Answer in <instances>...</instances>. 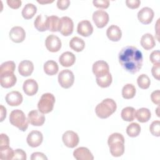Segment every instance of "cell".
Returning <instances> with one entry per match:
<instances>
[{
    "label": "cell",
    "instance_id": "obj_45",
    "mask_svg": "<svg viewBox=\"0 0 160 160\" xmlns=\"http://www.w3.org/2000/svg\"><path fill=\"white\" fill-rule=\"evenodd\" d=\"M151 72L153 77L157 80H159L160 76V64H154L151 69Z\"/></svg>",
    "mask_w": 160,
    "mask_h": 160
},
{
    "label": "cell",
    "instance_id": "obj_12",
    "mask_svg": "<svg viewBox=\"0 0 160 160\" xmlns=\"http://www.w3.org/2000/svg\"><path fill=\"white\" fill-rule=\"evenodd\" d=\"M109 65L104 61H98L92 65V72L96 78L102 77L109 73Z\"/></svg>",
    "mask_w": 160,
    "mask_h": 160
},
{
    "label": "cell",
    "instance_id": "obj_29",
    "mask_svg": "<svg viewBox=\"0 0 160 160\" xmlns=\"http://www.w3.org/2000/svg\"><path fill=\"white\" fill-rule=\"evenodd\" d=\"M60 19L57 16H48L47 18V28L51 32H57L59 30Z\"/></svg>",
    "mask_w": 160,
    "mask_h": 160
},
{
    "label": "cell",
    "instance_id": "obj_5",
    "mask_svg": "<svg viewBox=\"0 0 160 160\" xmlns=\"http://www.w3.org/2000/svg\"><path fill=\"white\" fill-rule=\"evenodd\" d=\"M55 103V97L51 93L43 94L38 104V110L43 113L48 114L52 111Z\"/></svg>",
    "mask_w": 160,
    "mask_h": 160
},
{
    "label": "cell",
    "instance_id": "obj_39",
    "mask_svg": "<svg viewBox=\"0 0 160 160\" xmlns=\"http://www.w3.org/2000/svg\"><path fill=\"white\" fill-rule=\"evenodd\" d=\"M149 59L154 64H160V51L159 50L152 51L150 54Z\"/></svg>",
    "mask_w": 160,
    "mask_h": 160
},
{
    "label": "cell",
    "instance_id": "obj_26",
    "mask_svg": "<svg viewBox=\"0 0 160 160\" xmlns=\"http://www.w3.org/2000/svg\"><path fill=\"white\" fill-rule=\"evenodd\" d=\"M151 117V113L149 109L145 108H142L137 110L135 114V118L140 122H148Z\"/></svg>",
    "mask_w": 160,
    "mask_h": 160
},
{
    "label": "cell",
    "instance_id": "obj_31",
    "mask_svg": "<svg viewBox=\"0 0 160 160\" xmlns=\"http://www.w3.org/2000/svg\"><path fill=\"white\" fill-rule=\"evenodd\" d=\"M135 114H136V111L135 109L132 107H126L122 109L121 116V118L126 121H132L135 118Z\"/></svg>",
    "mask_w": 160,
    "mask_h": 160
},
{
    "label": "cell",
    "instance_id": "obj_9",
    "mask_svg": "<svg viewBox=\"0 0 160 160\" xmlns=\"http://www.w3.org/2000/svg\"><path fill=\"white\" fill-rule=\"evenodd\" d=\"M45 46L49 51L56 52L60 50L62 43L58 36L54 34H51L46 38L45 40Z\"/></svg>",
    "mask_w": 160,
    "mask_h": 160
},
{
    "label": "cell",
    "instance_id": "obj_22",
    "mask_svg": "<svg viewBox=\"0 0 160 160\" xmlns=\"http://www.w3.org/2000/svg\"><path fill=\"white\" fill-rule=\"evenodd\" d=\"M59 61L63 67H70L76 61L75 55L69 51H66L61 54L59 58Z\"/></svg>",
    "mask_w": 160,
    "mask_h": 160
},
{
    "label": "cell",
    "instance_id": "obj_34",
    "mask_svg": "<svg viewBox=\"0 0 160 160\" xmlns=\"http://www.w3.org/2000/svg\"><path fill=\"white\" fill-rule=\"evenodd\" d=\"M141 132V126L136 122H132L126 128L127 134L131 138L137 137Z\"/></svg>",
    "mask_w": 160,
    "mask_h": 160
},
{
    "label": "cell",
    "instance_id": "obj_16",
    "mask_svg": "<svg viewBox=\"0 0 160 160\" xmlns=\"http://www.w3.org/2000/svg\"><path fill=\"white\" fill-rule=\"evenodd\" d=\"M17 78L14 72H7L0 74V83L2 88H9L15 85Z\"/></svg>",
    "mask_w": 160,
    "mask_h": 160
},
{
    "label": "cell",
    "instance_id": "obj_18",
    "mask_svg": "<svg viewBox=\"0 0 160 160\" xmlns=\"http://www.w3.org/2000/svg\"><path fill=\"white\" fill-rule=\"evenodd\" d=\"M73 156L77 160H93L94 156L91 152L85 147H79L73 152Z\"/></svg>",
    "mask_w": 160,
    "mask_h": 160
},
{
    "label": "cell",
    "instance_id": "obj_24",
    "mask_svg": "<svg viewBox=\"0 0 160 160\" xmlns=\"http://www.w3.org/2000/svg\"><path fill=\"white\" fill-rule=\"evenodd\" d=\"M141 45L146 50L152 49L156 45V42L153 36L149 33L144 34L141 39Z\"/></svg>",
    "mask_w": 160,
    "mask_h": 160
},
{
    "label": "cell",
    "instance_id": "obj_50",
    "mask_svg": "<svg viewBox=\"0 0 160 160\" xmlns=\"http://www.w3.org/2000/svg\"><path fill=\"white\" fill-rule=\"evenodd\" d=\"M53 1H38V2L40 4H47V3H51Z\"/></svg>",
    "mask_w": 160,
    "mask_h": 160
},
{
    "label": "cell",
    "instance_id": "obj_47",
    "mask_svg": "<svg viewBox=\"0 0 160 160\" xmlns=\"http://www.w3.org/2000/svg\"><path fill=\"white\" fill-rule=\"evenodd\" d=\"M31 160H47L48 158L47 157L45 156L44 154L40 152H33L31 154Z\"/></svg>",
    "mask_w": 160,
    "mask_h": 160
},
{
    "label": "cell",
    "instance_id": "obj_38",
    "mask_svg": "<svg viewBox=\"0 0 160 160\" xmlns=\"http://www.w3.org/2000/svg\"><path fill=\"white\" fill-rule=\"evenodd\" d=\"M149 131L153 136L159 137L160 136V121H154L149 126Z\"/></svg>",
    "mask_w": 160,
    "mask_h": 160
},
{
    "label": "cell",
    "instance_id": "obj_10",
    "mask_svg": "<svg viewBox=\"0 0 160 160\" xmlns=\"http://www.w3.org/2000/svg\"><path fill=\"white\" fill-rule=\"evenodd\" d=\"M64 145L70 148H75L79 143V136L78 134L72 131H66L62 137Z\"/></svg>",
    "mask_w": 160,
    "mask_h": 160
},
{
    "label": "cell",
    "instance_id": "obj_11",
    "mask_svg": "<svg viewBox=\"0 0 160 160\" xmlns=\"http://www.w3.org/2000/svg\"><path fill=\"white\" fill-rule=\"evenodd\" d=\"M28 120L32 126H41L44 123L45 116L38 110H32L28 113Z\"/></svg>",
    "mask_w": 160,
    "mask_h": 160
},
{
    "label": "cell",
    "instance_id": "obj_20",
    "mask_svg": "<svg viewBox=\"0 0 160 160\" xmlns=\"http://www.w3.org/2000/svg\"><path fill=\"white\" fill-rule=\"evenodd\" d=\"M22 89L26 94L31 96L37 93L38 84L34 79H28L24 82Z\"/></svg>",
    "mask_w": 160,
    "mask_h": 160
},
{
    "label": "cell",
    "instance_id": "obj_19",
    "mask_svg": "<svg viewBox=\"0 0 160 160\" xmlns=\"http://www.w3.org/2000/svg\"><path fill=\"white\" fill-rule=\"evenodd\" d=\"M22 94L16 91H11L6 96V101L11 106H18L22 102Z\"/></svg>",
    "mask_w": 160,
    "mask_h": 160
},
{
    "label": "cell",
    "instance_id": "obj_17",
    "mask_svg": "<svg viewBox=\"0 0 160 160\" xmlns=\"http://www.w3.org/2000/svg\"><path fill=\"white\" fill-rule=\"evenodd\" d=\"M77 32L82 36L88 37L92 34L93 32V27L89 21L83 20L78 23Z\"/></svg>",
    "mask_w": 160,
    "mask_h": 160
},
{
    "label": "cell",
    "instance_id": "obj_7",
    "mask_svg": "<svg viewBox=\"0 0 160 160\" xmlns=\"http://www.w3.org/2000/svg\"><path fill=\"white\" fill-rule=\"evenodd\" d=\"M73 29L74 23L70 18L63 16L60 19L58 31H59L63 36H68L71 35L73 32Z\"/></svg>",
    "mask_w": 160,
    "mask_h": 160
},
{
    "label": "cell",
    "instance_id": "obj_35",
    "mask_svg": "<svg viewBox=\"0 0 160 160\" xmlns=\"http://www.w3.org/2000/svg\"><path fill=\"white\" fill-rule=\"evenodd\" d=\"M96 83L101 88H104L109 87L111 84L112 83V78L111 73H108L106 75L100 77V78H96Z\"/></svg>",
    "mask_w": 160,
    "mask_h": 160
},
{
    "label": "cell",
    "instance_id": "obj_33",
    "mask_svg": "<svg viewBox=\"0 0 160 160\" xmlns=\"http://www.w3.org/2000/svg\"><path fill=\"white\" fill-rule=\"evenodd\" d=\"M14 151L9 146H0V159L2 160L12 159Z\"/></svg>",
    "mask_w": 160,
    "mask_h": 160
},
{
    "label": "cell",
    "instance_id": "obj_23",
    "mask_svg": "<svg viewBox=\"0 0 160 160\" xmlns=\"http://www.w3.org/2000/svg\"><path fill=\"white\" fill-rule=\"evenodd\" d=\"M106 35L109 40L114 42H117L121 39L122 32L121 29L118 26L111 25L108 28L106 31Z\"/></svg>",
    "mask_w": 160,
    "mask_h": 160
},
{
    "label": "cell",
    "instance_id": "obj_32",
    "mask_svg": "<svg viewBox=\"0 0 160 160\" xmlns=\"http://www.w3.org/2000/svg\"><path fill=\"white\" fill-rule=\"evenodd\" d=\"M136 88L132 84H126L122 89V96L126 99L133 98L136 94Z\"/></svg>",
    "mask_w": 160,
    "mask_h": 160
},
{
    "label": "cell",
    "instance_id": "obj_3",
    "mask_svg": "<svg viewBox=\"0 0 160 160\" xmlns=\"http://www.w3.org/2000/svg\"><path fill=\"white\" fill-rule=\"evenodd\" d=\"M116 102L112 99L106 98L96 106L95 112L99 118L106 119L112 115L116 111Z\"/></svg>",
    "mask_w": 160,
    "mask_h": 160
},
{
    "label": "cell",
    "instance_id": "obj_14",
    "mask_svg": "<svg viewBox=\"0 0 160 160\" xmlns=\"http://www.w3.org/2000/svg\"><path fill=\"white\" fill-rule=\"evenodd\" d=\"M42 134L39 131H32L28 135L26 141L28 145L32 148L38 147L42 142Z\"/></svg>",
    "mask_w": 160,
    "mask_h": 160
},
{
    "label": "cell",
    "instance_id": "obj_1",
    "mask_svg": "<svg viewBox=\"0 0 160 160\" xmlns=\"http://www.w3.org/2000/svg\"><path fill=\"white\" fill-rule=\"evenodd\" d=\"M118 59L122 68L132 74L138 72L142 66V52L132 46L122 48L119 53Z\"/></svg>",
    "mask_w": 160,
    "mask_h": 160
},
{
    "label": "cell",
    "instance_id": "obj_51",
    "mask_svg": "<svg viewBox=\"0 0 160 160\" xmlns=\"http://www.w3.org/2000/svg\"><path fill=\"white\" fill-rule=\"evenodd\" d=\"M158 110H159V107L156 109V111H157V115H158V116L159 117V113H158Z\"/></svg>",
    "mask_w": 160,
    "mask_h": 160
},
{
    "label": "cell",
    "instance_id": "obj_42",
    "mask_svg": "<svg viewBox=\"0 0 160 160\" xmlns=\"http://www.w3.org/2000/svg\"><path fill=\"white\" fill-rule=\"evenodd\" d=\"M151 99L153 103L159 105L160 103V91L159 90H156L153 91L151 94Z\"/></svg>",
    "mask_w": 160,
    "mask_h": 160
},
{
    "label": "cell",
    "instance_id": "obj_4",
    "mask_svg": "<svg viewBox=\"0 0 160 160\" xmlns=\"http://www.w3.org/2000/svg\"><path fill=\"white\" fill-rule=\"evenodd\" d=\"M9 122L22 131H25L28 128L29 121L23 111L20 109H15L11 111L9 115Z\"/></svg>",
    "mask_w": 160,
    "mask_h": 160
},
{
    "label": "cell",
    "instance_id": "obj_21",
    "mask_svg": "<svg viewBox=\"0 0 160 160\" xmlns=\"http://www.w3.org/2000/svg\"><path fill=\"white\" fill-rule=\"evenodd\" d=\"M34 70L33 63L29 60L22 61L18 66L19 73L24 77L30 76Z\"/></svg>",
    "mask_w": 160,
    "mask_h": 160
},
{
    "label": "cell",
    "instance_id": "obj_6",
    "mask_svg": "<svg viewBox=\"0 0 160 160\" xmlns=\"http://www.w3.org/2000/svg\"><path fill=\"white\" fill-rule=\"evenodd\" d=\"M74 81V76L73 72L69 69L61 71L58 75V82L60 86L65 89L71 87Z\"/></svg>",
    "mask_w": 160,
    "mask_h": 160
},
{
    "label": "cell",
    "instance_id": "obj_41",
    "mask_svg": "<svg viewBox=\"0 0 160 160\" xmlns=\"http://www.w3.org/2000/svg\"><path fill=\"white\" fill-rule=\"evenodd\" d=\"M27 158L26 153L24 151L21 149H16L14 151V157L12 159H21V160H26Z\"/></svg>",
    "mask_w": 160,
    "mask_h": 160
},
{
    "label": "cell",
    "instance_id": "obj_30",
    "mask_svg": "<svg viewBox=\"0 0 160 160\" xmlns=\"http://www.w3.org/2000/svg\"><path fill=\"white\" fill-rule=\"evenodd\" d=\"M69 46L72 50L76 52H81L85 47V42L82 39L75 36L71 39L69 42Z\"/></svg>",
    "mask_w": 160,
    "mask_h": 160
},
{
    "label": "cell",
    "instance_id": "obj_28",
    "mask_svg": "<svg viewBox=\"0 0 160 160\" xmlns=\"http://www.w3.org/2000/svg\"><path fill=\"white\" fill-rule=\"evenodd\" d=\"M37 8L32 3H28L22 10V16L26 19H31L36 13Z\"/></svg>",
    "mask_w": 160,
    "mask_h": 160
},
{
    "label": "cell",
    "instance_id": "obj_40",
    "mask_svg": "<svg viewBox=\"0 0 160 160\" xmlns=\"http://www.w3.org/2000/svg\"><path fill=\"white\" fill-rule=\"evenodd\" d=\"M92 3L95 7L100 9H106L109 6V1L108 0H94Z\"/></svg>",
    "mask_w": 160,
    "mask_h": 160
},
{
    "label": "cell",
    "instance_id": "obj_46",
    "mask_svg": "<svg viewBox=\"0 0 160 160\" xmlns=\"http://www.w3.org/2000/svg\"><path fill=\"white\" fill-rule=\"evenodd\" d=\"M7 4L12 9H18L22 4L21 0H8Z\"/></svg>",
    "mask_w": 160,
    "mask_h": 160
},
{
    "label": "cell",
    "instance_id": "obj_36",
    "mask_svg": "<svg viewBox=\"0 0 160 160\" xmlns=\"http://www.w3.org/2000/svg\"><path fill=\"white\" fill-rule=\"evenodd\" d=\"M137 83L140 88L146 89L149 88L151 84V81L148 75L142 74L138 76L137 79Z\"/></svg>",
    "mask_w": 160,
    "mask_h": 160
},
{
    "label": "cell",
    "instance_id": "obj_25",
    "mask_svg": "<svg viewBox=\"0 0 160 160\" xmlns=\"http://www.w3.org/2000/svg\"><path fill=\"white\" fill-rule=\"evenodd\" d=\"M47 18L48 16L42 14H39L36 17L34 22V25L38 31L44 32L48 29L46 25Z\"/></svg>",
    "mask_w": 160,
    "mask_h": 160
},
{
    "label": "cell",
    "instance_id": "obj_43",
    "mask_svg": "<svg viewBox=\"0 0 160 160\" xmlns=\"http://www.w3.org/2000/svg\"><path fill=\"white\" fill-rule=\"evenodd\" d=\"M126 4L130 9H137L139 7L141 1L139 0H126Z\"/></svg>",
    "mask_w": 160,
    "mask_h": 160
},
{
    "label": "cell",
    "instance_id": "obj_15",
    "mask_svg": "<svg viewBox=\"0 0 160 160\" xmlns=\"http://www.w3.org/2000/svg\"><path fill=\"white\" fill-rule=\"evenodd\" d=\"M9 38L14 42H21L26 38L25 31L22 27L14 26L10 30Z\"/></svg>",
    "mask_w": 160,
    "mask_h": 160
},
{
    "label": "cell",
    "instance_id": "obj_2",
    "mask_svg": "<svg viewBox=\"0 0 160 160\" xmlns=\"http://www.w3.org/2000/svg\"><path fill=\"white\" fill-rule=\"evenodd\" d=\"M108 144L110 152L114 157H119L124 152V138L123 136L118 132L112 133L108 139Z\"/></svg>",
    "mask_w": 160,
    "mask_h": 160
},
{
    "label": "cell",
    "instance_id": "obj_8",
    "mask_svg": "<svg viewBox=\"0 0 160 160\" xmlns=\"http://www.w3.org/2000/svg\"><path fill=\"white\" fill-rule=\"evenodd\" d=\"M92 20L98 28H102L109 22V15L103 10H97L92 14Z\"/></svg>",
    "mask_w": 160,
    "mask_h": 160
},
{
    "label": "cell",
    "instance_id": "obj_49",
    "mask_svg": "<svg viewBox=\"0 0 160 160\" xmlns=\"http://www.w3.org/2000/svg\"><path fill=\"white\" fill-rule=\"evenodd\" d=\"M0 110H1V119L0 121L2 122L4 118L6 117V108L2 106H0Z\"/></svg>",
    "mask_w": 160,
    "mask_h": 160
},
{
    "label": "cell",
    "instance_id": "obj_27",
    "mask_svg": "<svg viewBox=\"0 0 160 160\" xmlns=\"http://www.w3.org/2000/svg\"><path fill=\"white\" fill-rule=\"evenodd\" d=\"M59 67L57 62L52 60L46 61L44 64V71L49 76H53L58 72Z\"/></svg>",
    "mask_w": 160,
    "mask_h": 160
},
{
    "label": "cell",
    "instance_id": "obj_37",
    "mask_svg": "<svg viewBox=\"0 0 160 160\" xmlns=\"http://www.w3.org/2000/svg\"><path fill=\"white\" fill-rule=\"evenodd\" d=\"M16 65L14 61H9L1 64L0 67V74L7 72H14Z\"/></svg>",
    "mask_w": 160,
    "mask_h": 160
},
{
    "label": "cell",
    "instance_id": "obj_44",
    "mask_svg": "<svg viewBox=\"0 0 160 160\" xmlns=\"http://www.w3.org/2000/svg\"><path fill=\"white\" fill-rule=\"evenodd\" d=\"M70 5V1L69 0H58L57 1V6L61 10L66 9Z\"/></svg>",
    "mask_w": 160,
    "mask_h": 160
},
{
    "label": "cell",
    "instance_id": "obj_48",
    "mask_svg": "<svg viewBox=\"0 0 160 160\" xmlns=\"http://www.w3.org/2000/svg\"><path fill=\"white\" fill-rule=\"evenodd\" d=\"M1 138V143L0 146H9V139L8 136L6 134L1 133L0 135Z\"/></svg>",
    "mask_w": 160,
    "mask_h": 160
},
{
    "label": "cell",
    "instance_id": "obj_13",
    "mask_svg": "<svg viewBox=\"0 0 160 160\" xmlns=\"http://www.w3.org/2000/svg\"><path fill=\"white\" fill-rule=\"evenodd\" d=\"M154 18L153 10L148 7L142 8L138 13V18L139 21L144 24H148L151 22Z\"/></svg>",
    "mask_w": 160,
    "mask_h": 160
}]
</instances>
